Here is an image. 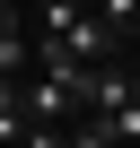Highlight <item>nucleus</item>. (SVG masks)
I'll return each instance as SVG.
<instances>
[{
    "label": "nucleus",
    "instance_id": "obj_1",
    "mask_svg": "<svg viewBox=\"0 0 140 148\" xmlns=\"http://www.w3.org/2000/svg\"><path fill=\"white\" fill-rule=\"evenodd\" d=\"M0 35H18V0H0Z\"/></svg>",
    "mask_w": 140,
    "mask_h": 148
}]
</instances>
